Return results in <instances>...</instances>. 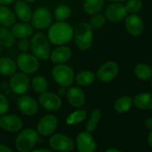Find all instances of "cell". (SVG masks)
<instances>
[{"label":"cell","mask_w":152,"mask_h":152,"mask_svg":"<svg viewBox=\"0 0 152 152\" xmlns=\"http://www.w3.org/2000/svg\"><path fill=\"white\" fill-rule=\"evenodd\" d=\"M48 37L52 44L62 45L72 39L74 37V29L68 23L59 21L50 25Z\"/></svg>","instance_id":"1"},{"label":"cell","mask_w":152,"mask_h":152,"mask_svg":"<svg viewBox=\"0 0 152 152\" xmlns=\"http://www.w3.org/2000/svg\"><path fill=\"white\" fill-rule=\"evenodd\" d=\"M93 28L88 22H82L77 25L74 31V40L78 48L86 50L90 48L93 42Z\"/></svg>","instance_id":"2"},{"label":"cell","mask_w":152,"mask_h":152,"mask_svg":"<svg viewBox=\"0 0 152 152\" xmlns=\"http://www.w3.org/2000/svg\"><path fill=\"white\" fill-rule=\"evenodd\" d=\"M39 134L32 129H25L18 134L16 140V147L19 151H31L38 142Z\"/></svg>","instance_id":"3"},{"label":"cell","mask_w":152,"mask_h":152,"mask_svg":"<svg viewBox=\"0 0 152 152\" xmlns=\"http://www.w3.org/2000/svg\"><path fill=\"white\" fill-rule=\"evenodd\" d=\"M31 49L34 56L39 59L46 60L50 57V48L48 39L42 34H36L31 42Z\"/></svg>","instance_id":"4"},{"label":"cell","mask_w":152,"mask_h":152,"mask_svg":"<svg viewBox=\"0 0 152 152\" xmlns=\"http://www.w3.org/2000/svg\"><path fill=\"white\" fill-rule=\"evenodd\" d=\"M52 76L54 81L63 87H68L71 86L75 79L72 68L63 63L58 64L53 68Z\"/></svg>","instance_id":"5"},{"label":"cell","mask_w":152,"mask_h":152,"mask_svg":"<svg viewBox=\"0 0 152 152\" xmlns=\"http://www.w3.org/2000/svg\"><path fill=\"white\" fill-rule=\"evenodd\" d=\"M50 148L56 151H72L74 148V142L71 137L63 134H53L49 140Z\"/></svg>","instance_id":"6"},{"label":"cell","mask_w":152,"mask_h":152,"mask_svg":"<svg viewBox=\"0 0 152 152\" xmlns=\"http://www.w3.org/2000/svg\"><path fill=\"white\" fill-rule=\"evenodd\" d=\"M52 23V16L50 10L46 7L37 9L32 15L31 24L37 29L44 30L48 28Z\"/></svg>","instance_id":"7"},{"label":"cell","mask_w":152,"mask_h":152,"mask_svg":"<svg viewBox=\"0 0 152 152\" xmlns=\"http://www.w3.org/2000/svg\"><path fill=\"white\" fill-rule=\"evenodd\" d=\"M10 88L16 94H24L30 87V78L25 73H15L10 80Z\"/></svg>","instance_id":"8"},{"label":"cell","mask_w":152,"mask_h":152,"mask_svg":"<svg viewBox=\"0 0 152 152\" xmlns=\"http://www.w3.org/2000/svg\"><path fill=\"white\" fill-rule=\"evenodd\" d=\"M17 65L19 69L25 74H33L38 70L39 64L35 56L29 53H21L17 58Z\"/></svg>","instance_id":"9"},{"label":"cell","mask_w":152,"mask_h":152,"mask_svg":"<svg viewBox=\"0 0 152 152\" xmlns=\"http://www.w3.org/2000/svg\"><path fill=\"white\" fill-rule=\"evenodd\" d=\"M118 72L119 66L117 62L109 61L105 62L99 68L96 76L102 83H109L117 77Z\"/></svg>","instance_id":"10"},{"label":"cell","mask_w":152,"mask_h":152,"mask_svg":"<svg viewBox=\"0 0 152 152\" xmlns=\"http://www.w3.org/2000/svg\"><path fill=\"white\" fill-rule=\"evenodd\" d=\"M39 103L45 109L49 111H57L62 106V100L56 94L51 92H43L39 97Z\"/></svg>","instance_id":"11"},{"label":"cell","mask_w":152,"mask_h":152,"mask_svg":"<svg viewBox=\"0 0 152 152\" xmlns=\"http://www.w3.org/2000/svg\"><path fill=\"white\" fill-rule=\"evenodd\" d=\"M77 149L80 152H94L96 143L90 132H83L78 134L76 140Z\"/></svg>","instance_id":"12"},{"label":"cell","mask_w":152,"mask_h":152,"mask_svg":"<svg viewBox=\"0 0 152 152\" xmlns=\"http://www.w3.org/2000/svg\"><path fill=\"white\" fill-rule=\"evenodd\" d=\"M58 126V120L53 115H45L39 121L37 132L42 136H50Z\"/></svg>","instance_id":"13"},{"label":"cell","mask_w":152,"mask_h":152,"mask_svg":"<svg viewBox=\"0 0 152 152\" xmlns=\"http://www.w3.org/2000/svg\"><path fill=\"white\" fill-rule=\"evenodd\" d=\"M17 107L21 113L27 116H34L38 112L39 104L29 96H22L17 101Z\"/></svg>","instance_id":"14"},{"label":"cell","mask_w":152,"mask_h":152,"mask_svg":"<svg viewBox=\"0 0 152 152\" xmlns=\"http://www.w3.org/2000/svg\"><path fill=\"white\" fill-rule=\"evenodd\" d=\"M0 127L6 132H17L22 128V121L14 114H4L0 117Z\"/></svg>","instance_id":"15"},{"label":"cell","mask_w":152,"mask_h":152,"mask_svg":"<svg viewBox=\"0 0 152 152\" xmlns=\"http://www.w3.org/2000/svg\"><path fill=\"white\" fill-rule=\"evenodd\" d=\"M127 13L128 11L126 8V5L117 2L110 4L105 10V16L107 19L113 22L123 20L127 16Z\"/></svg>","instance_id":"16"},{"label":"cell","mask_w":152,"mask_h":152,"mask_svg":"<svg viewBox=\"0 0 152 152\" xmlns=\"http://www.w3.org/2000/svg\"><path fill=\"white\" fill-rule=\"evenodd\" d=\"M126 29L128 32L132 36H139L142 33L144 29V24L140 16L136 14L127 16L126 18Z\"/></svg>","instance_id":"17"},{"label":"cell","mask_w":152,"mask_h":152,"mask_svg":"<svg viewBox=\"0 0 152 152\" xmlns=\"http://www.w3.org/2000/svg\"><path fill=\"white\" fill-rule=\"evenodd\" d=\"M67 99L70 105L75 108H80L86 102V94L80 88L71 87L67 91Z\"/></svg>","instance_id":"18"},{"label":"cell","mask_w":152,"mask_h":152,"mask_svg":"<svg viewBox=\"0 0 152 152\" xmlns=\"http://www.w3.org/2000/svg\"><path fill=\"white\" fill-rule=\"evenodd\" d=\"M71 57V50L67 46H59L50 53V60L56 64H62L68 62Z\"/></svg>","instance_id":"19"},{"label":"cell","mask_w":152,"mask_h":152,"mask_svg":"<svg viewBox=\"0 0 152 152\" xmlns=\"http://www.w3.org/2000/svg\"><path fill=\"white\" fill-rule=\"evenodd\" d=\"M15 13L16 16L24 22H28L32 18V10L30 6L24 0H19L15 3Z\"/></svg>","instance_id":"20"},{"label":"cell","mask_w":152,"mask_h":152,"mask_svg":"<svg viewBox=\"0 0 152 152\" xmlns=\"http://www.w3.org/2000/svg\"><path fill=\"white\" fill-rule=\"evenodd\" d=\"M33 31L34 30H33L32 26L27 22L16 24L13 25L11 30V33L13 37L19 39L28 38L30 36L32 35Z\"/></svg>","instance_id":"21"},{"label":"cell","mask_w":152,"mask_h":152,"mask_svg":"<svg viewBox=\"0 0 152 152\" xmlns=\"http://www.w3.org/2000/svg\"><path fill=\"white\" fill-rule=\"evenodd\" d=\"M134 103L139 109H152V93L145 92L139 94L134 99Z\"/></svg>","instance_id":"22"},{"label":"cell","mask_w":152,"mask_h":152,"mask_svg":"<svg viewBox=\"0 0 152 152\" xmlns=\"http://www.w3.org/2000/svg\"><path fill=\"white\" fill-rule=\"evenodd\" d=\"M16 72V64L8 57L0 58V74L10 77Z\"/></svg>","instance_id":"23"},{"label":"cell","mask_w":152,"mask_h":152,"mask_svg":"<svg viewBox=\"0 0 152 152\" xmlns=\"http://www.w3.org/2000/svg\"><path fill=\"white\" fill-rule=\"evenodd\" d=\"M16 22V16L12 10L4 5H0V24L4 27H11Z\"/></svg>","instance_id":"24"},{"label":"cell","mask_w":152,"mask_h":152,"mask_svg":"<svg viewBox=\"0 0 152 152\" xmlns=\"http://www.w3.org/2000/svg\"><path fill=\"white\" fill-rule=\"evenodd\" d=\"M134 74L138 79L148 81L152 77V68L145 63H139L135 66Z\"/></svg>","instance_id":"25"},{"label":"cell","mask_w":152,"mask_h":152,"mask_svg":"<svg viewBox=\"0 0 152 152\" xmlns=\"http://www.w3.org/2000/svg\"><path fill=\"white\" fill-rule=\"evenodd\" d=\"M105 0H86L83 4L84 10L88 14L94 15L102 8Z\"/></svg>","instance_id":"26"},{"label":"cell","mask_w":152,"mask_h":152,"mask_svg":"<svg viewBox=\"0 0 152 152\" xmlns=\"http://www.w3.org/2000/svg\"><path fill=\"white\" fill-rule=\"evenodd\" d=\"M95 74L90 71H83L76 76V83L80 86H88L95 80Z\"/></svg>","instance_id":"27"},{"label":"cell","mask_w":152,"mask_h":152,"mask_svg":"<svg viewBox=\"0 0 152 152\" xmlns=\"http://www.w3.org/2000/svg\"><path fill=\"white\" fill-rule=\"evenodd\" d=\"M133 104V99L130 96H122L114 104V110L117 113H126L129 111Z\"/></svg>","instance_id":"28"},{"label":"cell","mask_w":152,"mask_h":152,"mask_svg":"<svg viewBox=\"0 0 152 152\" xmlns=\"http://www.w3.org/2000/svg\"><path fill=\"white\" fill-rule=\"evenodd\" d=\"M15 37L7 27L0 28V45L5 48H10L15 42Z\"/></svg>","instance_id":"29"},{"label":"cell","mask_w":152,"mask_h":152,"mask_svg":"<svg viewBox=\"0 0 152 152\" xmlns=\"http://www.w3.org/2000/svg\"><path fill=\"white\" fill-rule=\"evenodd\" d=\"M101 118V111L98 108L92 110L90 114L88 123L86 126V131L88 132H92L95 130L99 124Z\"/></svg>","instance_id":"30"},{"label":"cell","mask_w":152,"mask_h":152,"mask_svg":"<svg viewBox=\"0 0 152 152\" xmlns=\"http://www.w3.org/2000/svg\"><path fill=\"white\" fill-rule=\"evenodd\" d=\"M32 88L37 93L42 94L45 92L48 89V81L45 77L37 76L32 80Z\"/></svg>","instance_id":"31"},{"label":"cell","mask_w":152,"mask_h":152,"mask_svg":"<svg viewBox=\"0 0 152 152\" xmlns=\"http://www.w3.org/2000/svg\"><path fill=\"white\" fill-rule=\"evenodd\" d=\"M86 116H87V114H86V111L78 110V111H74L68 116L66 120V123L67 124L70 125V126L79 124V123L86 120Z\"/></svg>","instance_id":"32"},{"label":"cell","mask_w":152,"mask_h":152,"mask_svg":"<svg viewBox=\"0 0 152 152\" xmlns=\"http://www.w3.org/2000/svg\"><path fill=\"white\" fill-rule=\"evenodd\" d=\"M55 17L58 21H64L71 16V10L68 6L60 4L55 9Z\"/></svg>","instance_id":"33"},{"label":"cell","mask_w":152,"mask_h":152,"mask_svg":"<svg viewBox=\"0 0 152 152\" xmlns=\"http://www.w3.org/2000/svg\"><path fill=\"white\" fill-rule=\"evenodd\" d=\"M105 23V16L100 13H96L90 19V25L94 29H100Z\"/></svg>","instance_id":"34"},{"label":"cell","mask_w":152,"mask_h":152,"mask_svg":"<svg viewBox=\"0 0 152 152\" xmlns=\"http://www.w3.org/2000/svg\"><path fill=\"white\" fill-rule=\"evenodd\" d=\"M126 8L131 13H137L142 8V2L141 0H129L126 3Z\"/></svg>","instance_id":"35"},{"label":"cell","mask_w":152,"mask_h":152,"mask_svg":"<svg viewBox=\"0 0 152 152\" xmlns=\"http://www.w3.org/2000/svg\"><path fill=\"white\" fill-rule=\"evenodd\" d=\"M9 110V102L6 96L0 93V116L4 115Z\"/></svg>","instance_id":"36"},{"label":"cell","mask_w":152,"mask_h":152,"mask_svg":"<svg viewBox=\"0 0 152 152\" xmlns=\"http://www.w3.org/2000/svg\"><path fill=\"white\" fill-rule=\"evenodd\" d=\"M31 47V43L27 38L21 39L19 42V49L22 52H27Z\"/></svg>","instance_id":"37"},{"label":"cell","mask_w":152,"mask_h":152,"mask_svg":"<svg viewBox=\"0 0 152 152\" xmlns=\"http://www.w3.org/2000/svg\"><path fill=\"white\" fill-rule=\"evenodd\" d=\"M11 148L4 144H0V152H12Z\"/></svg>","instance_id":"38"},{"label":"cell","mask_w":152,"mask_h":152,"mask_svg":"<svg viewBox=\"0 0 152 152\" xmlns=\"http://www.w3.org/2000/svg\"><path fill=\"white\" fill-rule=\"evenodd\" d=\"M145 126L147 129L151 130L152 129V118L149 117V118H147L146 120H145Z\"/></svg>","instance_id":"39"},{"label":"cell","mask_w":152,"mask_h":152,"mask_svg":"<svg viewBox=\"0 0 152 152\" xmlns=\"http://www.w3.org/2000/svg\"><path fill=\"white\" fill-rule=\"evenodd\" d=\"M66 93H67L66 87L61 86V87L58 89V95H59V96H64V95L66 94Z\"/></svg>","instance_id":"40"},{"label":"cell","mask_w":152,"mask_h":152,"mask_svg":"<svg viewBox=\"0 0 152 152\" xmlns=\"http://www.w3.org/2000/svg\"><path fill=\"white\" fill-rule=\"evenodd\" d=\"M16 0H0V4L1 5H8V4L13 3Z\"/></svg>","instance_id":"41"},{"label":"cell","mask_w":152,"mask_h":152,"mask_svg":"<svg viewBox=\"0 0 152 152\" xmlns=\"http://www.w3.org/2000/svg\"><path fill=\"white\" fill-rule=\"evenodd\" d=\"M51 150L48 149V148H39V149L33 150L32 152H50Z\"/></svg>","instance_id":"42"},{"label":"cell","mask_w":152,"mask_h":152,"mask_svg":"<svg viewBox=\"0 0 152 152\" xmlns=\"http://www.w3.org/2000/svg\"><path fill=\"white\" fill-rule=\"evenodd\" d=\"M148 145H149V146L152 148V129H151V132H150L149 135H148Z\"/></svg>","instance_id":"43"},{"label":"cell","mask_w":152,"mask_h":152,"mask_svg":"<svg viewBox=\"0 0 152 152\" xmlns=\"http://www.w3.org/2000/svg\"><path fill=\"white\" fill-rule=\"evenodd\" d=\"M106 152H121V150L120 149H117V148H108V149H107Z\"/></svg>","instance_id":"44"},{"label":"cell","mask_w":152,"mask_h":152,"mask_svg":"<svg viewBox=\"0 0 152 152\" xmlns=\"http://www.w3.org/2000/svg\"><path fill=\"white\" fill-rule=\"evenodd\" d=\"M110 1H113V2H120V1H126V0H108Z\"/></svg>","instance_id":"45"},{"label":"cell","mask_w":152,"mask_h":152,"mask_svg":"<svg viewBox=\"0 0 152 152\" xmlns=\"http://www.w3.org/2000/svg\"><path fill=\"white\" fill-rule=\"evenodd\" d=\"M24 1H26V2H34L36 0H24Z\"/></svg>","instance_id":"46"},{"label":"cell","mask_w":152,"mask_h":152,"mask_svg":"<svg viewBox=\"0 0 152 152\" xmlns=\"http://www.w3.org/2000/svg\"><path fill=\"white\" fill-rule=\"evenodd\" d=\"M0 53H1V45H0Z\"/></svg>","instance_id":"47"},{"label":"cell","mask_w":152,"mask_h":152,"mask_svg":"<svg viewBox=\"0 0 152 152\" xmlns=\"http://www.w3.org/2000/svg\"><path fill=\"white\" fill-rule=\"evenodd\" d=\"M151 86H152V80H151Z\"/></svg>","instance_id":"48"}]
</instances>
